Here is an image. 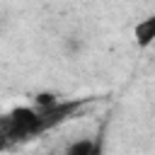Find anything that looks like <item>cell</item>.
<instances>
[{"label":"cell","instance_id":"cell-1","mask_svg":"<svg viewBox=\"0 0 155 155\" xmlns=\"http://www.w3.org/2000/svg\"><path fill=\"white\" fill-rule=\"evenodd\" d=\"M155 39V15H148L145 19L136 22V44L140 48H148Z\"/></svg>","mask_w":155,"mask_h":155},{"label":"cell","instance_id":"cell-2","mask_svg":"<svg viewBox=\"0 0 155 155\" xmlns=\"http://www.w3.org/2000/svg\"><path fill=\"white\" fill-rule=\"evenodd\" d=\"M97 148H102V143L97 138H78L65 148V155H90Z\"/></svg>","mask_w":155,"mask_h":155},{"label":"cell","instance_id":"cell-3","mask_svg":"<svg viewBox=\"0 0 155 155\" xmlns=\"http://www.w3.org/2000/svg\"><path fill=\"white\" fill-rule=\"evenodd\" d=\"M90 155H102V148H97L94 153H90Z\"/></svg>","mask_w":155,"mask_h":155}]
</instances>
